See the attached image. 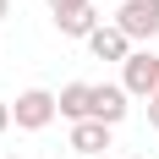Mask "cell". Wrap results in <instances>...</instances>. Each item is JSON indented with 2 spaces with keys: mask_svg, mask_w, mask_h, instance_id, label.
Here are the masks:
<instances>
[{
  "mask_svg": "<svg viewBox=\"0 0 159 159\" xmlns=\"http://www.w3.org/2000/svg\"><path fill=\"white\" fill-rule=\"evenodd\" d=\"M121 88L132 99H154L159 93V55L154 49H132L126 61H121Z\"/></svg>",
  "mask_w": 159,
  "mask_h": 159,
  "instance_id": "obj_1",
  "label": "cell"
},
{
  "mask_svg": "<svg viewBox=\"0 0 159 159\" xmlns=\"http://www.w3.org/2000/svg\"><path fill=\"white\" fill-rule=\"evenodd\" d=\"M121 159H132V154H121Z\"/></svg>",
  "mask_w": 159,
  "mask_h": 159,
  "instance_id": "obj_13",
  "label": "cell"
},
{
  "mask_svg": "<svg viewBox=\"0 0 159 159\" xmlns=\"http://www.w3.org/2000/svg\"><path fill=\"white\" fill-rule=\"evenodd\" d=\"M82 6H88V0H49V11H55V16H66V11H82Z\"/></svg>",
  "mask_w": 159,
  "mask_h": 159,
  "instance_id": "obj_9",
  "label": "cell"
},
{
  "mask_svg": "<svg viewBox=\"0 0 159 159\" xmlns=\"http://www.w3.org/2000/svg\"><path fill=\"white\" fill-rule=\"evenodd\" d=\"M11 126V104H6V99H0V132Z\"/></svg>",
  "mask_w": 159,
  "mask_h": 159,
  "instance_id": "obj_11",
  "label": "cell"
},
{
  "mask_svg": "<svg viewBox=\"0 0 159 159\" xmlns=\"http://www.w3.org/2000/svg\"><path fill=\"white\" fill-rule=\"evenodd\" d=\"M71 148H77V154H104V148H110V126H104V121H77V126H71Z\"/></svg>",
  "mask_w": 159,
  "mask_h": 159,
  "instance_id": "obj_7",
  "label": "cell"
},
{
  "mask_svg": "<svg viewBox=\"0 0 159 159\" xmlns=\"http://www.w3.org/2000/svg\"><path fill=\"white\" fill-rule=\"evenodd\" d=\"M148 126H159V93L148 99Z\"/></svg>",
  "mask_w": 159,
  "mask_h": 159,
  "instance_id": "obj_10",
  "label": "cell"
},
{
  "mask_svg": "<svg viewBox=\"0 0 159 159\" xmlns=\"http://www.w3.org/2000/svg\"><path fill=\"white\" fill-rule=\"evenodd\" d=\"M55 28H61L66 39H88V33L99 28V11H93V6H82V11H66V16H55Z\"/></svg>",
  "mask_w": 159,
  "mask_h": 159,
  "instance_id": "obj_8",
  "label": "cell"
},
{
  "mask_svg": "<svg viewBox=\"0 0 159 159\" xmlns=\"http://www.w3.org/2000/svg\"><path fill=\"white\" fill-rule=\"evenodd\" d=\"M55 104H61V115L77 126V121H93V82H66L61 93H55Z\"/></svg>",
  "mask_w": 159,
  "mask_h": 159,
  "instance_id": "obj_5",
  "label": "cell"
},
{
  "mask_svg": "<svg viewBox=\"0 0 159 159\" xmlns=\"http://www.w3.org/2000/svg\"><path fill=\"white\" fill-rule=\"evenodd\" d=\"M6 16H11V0H0V22H6Z\"/></svg>",
  "mask_w": 159,
  "mask_h": 159,
  "instance_id": "obj_12",
  "label": "cell"
},
{
  "mask_svg": "<svg viewBox=\"0 0 159 159\" xmlns=\"http://www.w3.org/2000/svg\"><path fill=\"white\" fill-rule=\"evenodd\" d=\"M126 88H121V82H93V121H104V126H115V121H126Z\"/></svg>",
  "mask_w": 159,
  "mask_h": 159,
  "instance_id": "obj_4",
  "label": "cell"
},
{
  "mask_svg": "<svg viewBox=\"0 0 159 159\" xmlns=\"http://www.w3.org/2000/svg\"><path fill=\"white\" fill-rule=\"evenodd\" d=\"M115 28L126 39H159V0H121Z\"/></svg>",
  "mask_w": 159,
  "mask_h": 159,
  "instance_id": "obj_3",
  "label": "cell"
},
{
  "mask_svg": "<svg viewBox=\"0 0 159 159\" xmlns=\"http://www.w3.org/2000/svg\"><path fill=\"white\" fill-rule=\"evenodd\" d=\"M88 49H93V61H126V55H132V39L115 28V22H110V28L99 22V28L88 33Z\"/></svg>",
  "mask_w": 159,
  "mask_h": 159,
  "instance_id": "obj_6",
  "label": "cell"
},
{
  "mask_svg": "<svg viewBox=\"0 0 159 159\" xmlns=\"http://www.w3.org/2000/svg\"><path fill=\"white\" fill-rule=\"evenodd\" d=\"M55 115H61V104H55L49 88H28V93H16V104H11V121L22 132H44Z\"/></svg>",
  "mask_w": 159,
  "mask_h": 159,
  "instance_id": "obj_2",
  "label": "cell"
}]
</instances>
